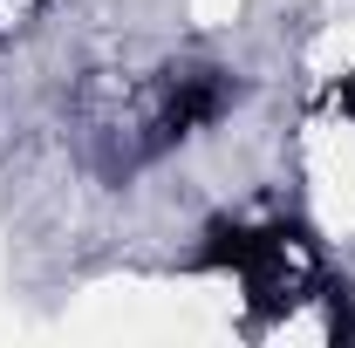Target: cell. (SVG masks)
I'll list each match as a JSON object with an SVG mask.
<instances>
[{
  "label": "cell",
  "instance_id": "obj_1",
  "mask_svg": "<svg viewBox=\"0 0 355 348\" xmlns=\"http://www.w3.org/2000/svg\"><path fill=\"white\" fill-rule=\"evenodd\" d=\"M253 103V76L212 48H171L130 69H89L69 96L76 164L110 191L178 164Z\"/></svg>",
  "mask_w": 355,
  "mask_h": 348
},
{
  "label": "cell",
  "instance_id": "obj_2",
  "mask_svg": "<svg viewBox=\"0 0 355 348\" xmlns=\"http://www.w3.org/2000/svg\"><path fill=\"white\" fill-rule=\"evenodd\" d=\"M184 273L232 287L246 307V335H273L308 321L335 260L321 225L301 212H212L184 246Z\"/></svg>",
  "mask_w": 355,
  "mask_h": 348
},
{
  "label": "cell",
  "instance_id": "obj_4",
  "mask_svg": "<svg viewBox=\"0 0 355 348\" xmlns=\"http://www.w3.org/2000/svg\"><path fill=\"white\" fill-rule=\"evenodd\" d=\"M35 14H42V0H0V42L21 35V28H35Z\"/></svg>",
  "mask_w": 355,
  "mask_h": 348
},
{
  "label": "cell",
  "instance_id": "obj_3",
  "mask_svg": "<svg viewBox=\"0 0 355 348\" xmlns=\"http://www.w3.org/2000/svg\"><path fill=\"white\" fill-rule=\"evenodd\" d=\"M314 130L355 137V62H335V69L314 82Z\"/></svg>",
  "mask_w": 355,
  "mask_h": 348
}]
</instances>
